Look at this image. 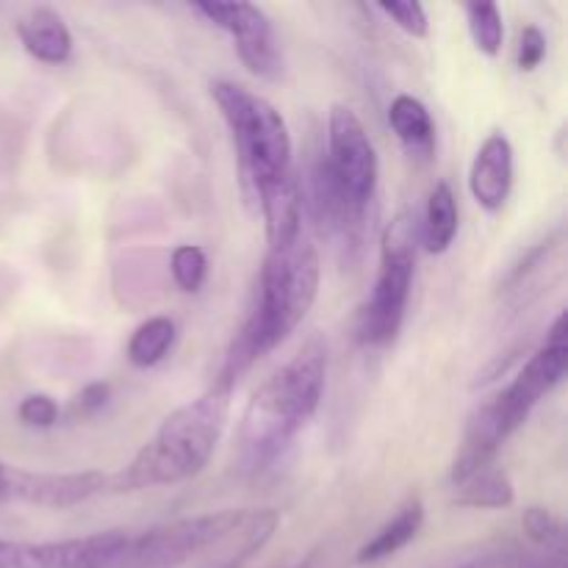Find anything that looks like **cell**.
I'll use <instances>...</instances> for the list:
<instances>
[{
    "label": "cell",
    "instance_id": "6da1fadb",
    "mask_svg": "<svg viewBox=\"0 0 568 568\" xmlns=\"http://www.w3.org/2000/svg\"><path fill=\"white\" fill-rule=\"evenodd\" d=\"M320 253L305 236L288 247L266 250L258 294L244 325L231 342L216 383L233 388L258 358L281 347L314 308L320 294Z\"/></svg>",
    "mask_w": 568,
    "mask_h": 568
},
{
    "label": "cell",
    "instance_id": "7a4b0ae2",
    "mask_svg": "<svg viewBox=\"0 0 568 568\" xmlns=\"http://www.w3.org/2000/svg\"><path fill=\"white\" fill-rule=\"evenodd\" d=\"M325 375V344L311 338L253 394L239 430V460L244 471L270 469L286 453L288 444L320 410Z\"/></svg>",
    "mask_w": 568,
    "mask_h": 568
},
{
    "label": "cell",
    "instance_id": "3957f363",
    "mask_svg": "<svg viewBox=\"0 0 568 568\" xmlns=\"http://www.w3.org/2000/svg\"><path fill=\"white\" fill-rule=\"evenodd\" d=\"M233 388L214 383L192 403L181 405L161 422L153 442L144 444L125 469L109 477V491L133 494L172 486L200 475L209 466L231 414Z\"/></svg>",
    "mask_w": 568,
    "mask_h": 568
},
{
    "label": "cell",
    "instance_id": "277c9868",
    "mask_svg": "<svg viewBox=\"0 0 568 568\" xmlns=\"http://www.w3.org/2000/svg\"><path fill=\"white\" fill-rule=\"evenodd\" d=\"M277 521L281 516L272 508H231L164 521L139 536H125L105 568H181L211 549H227L242 560L270 544Z\"/></svg>",
    "mask_w": 568,
    "mask_h": 568
},
{
    "label": "cell",
    "instance_id": "5b68a950",
    "mask_svg": "<svg viewBox=\"0 0 568 568\" xmlns=\"http://www.w3.org/2000/svg\"><path fill=\"white\" fill-rule=\"evenodd\" d=\"M568 372V333H566V314H560L552 322L547 333V342L541 344L536 355L521 366L516 381L508 388L488 399L486 405L475 410L469 419L466 436L460 442L458 455L453 460L449 480L464 483L477 471L494 466L499 447L519 430L532 414L538 403L547 397L552 388L564 383Z\"/></svg>",
    "mask_w": 568,
    "mask_h": 568
},
{
    "label": "cell",
    "instance_id": "8992f818",
    "mask_svg": "<svg viewBox=\"0 0 568 568\" xmlns=\"http://www.w3.org/2000/svg\"><path fill=\"white\" fill-rule=\"evenodd\" d=\"M211 98L231 131L239 175L250 197L258 200L297 172L292 133L270 100L233 81L211 83Z\"/></svg>",
    "mask_w": 568,
    "mask_h": 568
},
{
    "label": "cell",
    "instance_id": "52a82bcc",
    "mask_svg": "<svg viewBox=\"0 0 568 568\" xmlns=\"http://www.w3.org/2000/svg\"><path fill=\"white\" fill-rule=\"evenodd\" d=\"M419 242V222L410 211H403L388 222L381 242V270H377L375 288L358 322V338L366 347H388L397 342L410 300Z\"/></svg>",
    "mask_w": 568,
    "mask_h": 568
},
{
    "label": "cell",
    "instance_id": "ba28073f",
    "mask_svg": "<svg viewBox=\"0 0 568 568\" xmlns=\"http://www.w3.org/2000/svg\"><path fill=\"white\" fill-rule=\"evenodd\" d=\"M327 166L338 189L358 209L369 211L377 189V153L364 122L349 105L336 103L327 116Z\"/></svg>",
    "mask_w": 568,
    "mask_h": 568
},
{
    "label": "cell",
    "instance_id": "9c48e42d",
    "mask_svg": "<svg viewBox=\"0 0 568 568\" xmlns=\"http://www.w3.org/2000/svg\"><path fill=\"white\" fill-rule=\"evenodd\" d=\"M308 209L316 231L333 250L342 253V258L355 261L364 247V222L366 209H358L347 200V194L338 189L325 155L311 164L308 189H303V211Z\"/></svg>",
    "mask_w": 568,
    "mask_h": 568
},
{
    "label": "cell",
    "instance_id": "30bf717a",
    "mask_svg": "<svg viewBox=\"0 0 568 568\" xmlns=\"http://www.w3.org/2000/svg\"><path fill=\"white\" fill-rule=\"evenodd\" d=\"M192 11L203 14L216 28L227 31L236 42V53L242 64L253 75L275 81L283 72V55L277 48L275 28L264 14V9L253 3H192Z\"/></svg>",
    "mask_w": 568,
    "mask_h": 568
},
{
    "label": "cell",
    "instance_id": "8fae6325",
    "mask_svg": "<svg viewBox=\"0 0 568 568\" xmlns=\"http://www.w3.org/2000/svg\"><path fill=\"white\" fill-rule=\"evenodd\" d=\"M125 536L122 530H109L42 544L0 538V568H105L125 544Z\"/></svg>",
    "mask_w": 568,
    "mask_h": 568
},
{
    "label": "cell",
    "instance_id": "7c38bea8",
    "mask_svg": "<svg viewBox=\"0 0 568 568\" xmlns=\"http://www.w3.org/2000/svg\"><path fill=\"white\" fill-rule=\"evenodd\" d=\"M109 491L103 471H26L9 466L6 499L39 505V508H72Z\"/></svg>",
    "mask_w": 568,
    "mask_h": 568
},
{
    "label": "cell",
    "instance_id": "4fadbf2b",
    "mask_svg": "<svg viewBox=\"0 0 568 568\" xmlns=\"http://www.w3.org/2000/svg\"><path fill=\"white\" fill-rule=\"evenodd\" d=\"M514 189V144L503 131H494L477 150L469 170V192L488 214L503 211Z\"/></svg>",
    "mask_w": 568,
    "mask_h": 568
},
{
    "label": "cell",
    "instance_id": "5bb4252c",
    "mask_svg": "<svg viewBox=\"0 0 568 568\" xmlns=\"http://www.w3.org/2000/svg\"><path fill=\"white\" fill-rule=\"evenodd\" d=\"M22 48L42 64H64L72 55V33L64 17L50 6H37L14 22Z\"/></svg>",
    "mask_w": 568,
    "mask_h": 568
},
{
    "label": "cell",
    "instance_id": "9a60e30c",
    "mask_svg": "<svg viewBox=\"0 0 568 568\" xmlns=\"http://www.w3.org/2000/svg\"><path fill=\"white\" fill-rule=\"evenodd\" d=\"M422 525H425V505L419 497H410L364 547L355 555V564L358 566H375L383 560L394 558L399 549L408 547L416 536H419Z\"/></svg>",
    "mask_w": 568,
    "mask_h": 568
},
{
    "label": "cell",
    "instance_id": "2e32d148",
    "mask_svg": "<svg viewBox=\"0 0 568 568\" xmlns=\"http://www.w3.org/2000/svg\"><path fill=\"white\" fill-rule=\"evenodd\" d=\"M388 125L414 159H433V153H436V122L419 98L397 94L388 105Z\"/></svg>",
    "mask_w": 568,
    "mask_h": 568
},
{
    "label": "cell",
    "instance_id": "e0dca14e",
    "mask_svg": "<svg viewBox=\"0 0 568 568\" xmlns=\"http://www.w3.org/2000/svg\"><path fill=\"white\" fill-rule=\"evenodd\" d=\"M455 233H458V200L447 181H438L427 197L425 222L419 227L422 244L433 255L447 253L449 244L455 242Z\"/></svg>",
    "mask_w": 568,
    "mask_h": 568
},
{
    "label": "cell",
    "instance_id": "ac0fdd59",
    "mask_svg": "<svg viewBox=\"0 0 568 568\" xmlns=\"http://www.w3.org/2000/svg\"><path fill=\"white\" fill-rule=\"evenodd\" d=\"M455 488L453 503L458 508H477V510H503L516 503V488L508 471L488 466V469L477 471L469 480H464Z\"/></svg>",
    "mask_w": 568,
    "mask_h": 568
},
{
    "label": "cell",
    "instance_id": "d6986e66",
    "mask_svg": "<svg viewBox=\"0 0 568 568\" xmlns=\"http://www.w3.org/2000/svg\"><path fill=\"white\" fill-rule=\"evenodd\" d=\"M172 344H175V322L170 316H150L128 338L125 355L136 369H150L166 358Z\"/></svg>",
    "mask_w": 568,
    "mask_h": 568
},
{
    "label": "cell",
    "instance_id": "ffe728a7",
    "mask_svg": "<svg viewBox=\"0 0 568 568\" xmlns=\"http://www.w3.org/2000/svg\"><path fill=\"white\" fill-rule=\"evenodd\" d=\"M466 22H469V33L475 39V48L483 55L494 59L499 55L505 42V22L503 11L494 3H466Z\"/></svg>",
    "mask_w": 568,
    "mask_h": 568
},
{
    "label": "cell",
    "instance_id": "44dd1931",
    "mask_svg": "<svg viewBox=\"0 0 568 568\" xmlns=\"http://www.w3.org/2000/svg\"><path fill=\"white\" fill-rule=\"evenodd\" d=\"M170 272L172 281L181 292L197 294L203 288L205 275H209V258H205V250L197 244H181V247L172 250L170 258Z\"/></svg>",
    "mask_w": 568,
    "mask_h": 568
},
{
    "label": "cell",
    "instance_id": "7402d4cb",
    "mask_svg": "<svg viewBox=\"0 0 568 568\" xmlns=\"http://www.w3.org/2000/svg\"><path fill=\"white\" fill-rule=\"evenodd\" d=\"M521 527H525V536L544 552H564V525L552 510L532 505L521 514Z\"/></svg>",
    "mask_w": 568,
    "mask_h": 568
},
{
    "label": "cell",
    "instance_id": "603a6c76",
    "mask_svg": "<svg viewBox=\"0 0 568 568\" xmlns=\"http://www.w3.org/2000/svg\"><path fill=\"white\" fill-rule=\"evenodd\" d=\"M377 9L394 20V26L399 31H405L414 39H425L427 31H430V22H427V11L422 3H381Z\"/></svg>",
    "mask_w": 568,
    "mask_h": 568
},
{
    "label": "cell",
    "instance_id": "cb8c5ba5",
    "mask_svg": "<svg viewBox=\"0 0 568 568\" xmlns=\"http://www.w3.org/2000/svg\"><path fill=\"white\" fill-rule=\"evenodd\" d=\"M59 403L48 394H28L17 408V416L26 427H37V430H48L59 422Z\"/></svg>",
    "mask_w": 568,
    "mask_h": 568
},
{
    "label": "cell",
    "instance_id": "d4e9b609",
    "mask_svg": "<svg viewBox=\"0 0 568 568\" xmlns=\"http://www.w3.org/2000/svg\"><path fill=\"white\" fill-rule=\"evenodd\" d=\"M544 55H547V37L538 26H525L519 37V53H516V64L521 72H532L541 67Z\"/></svg>",
    "mask_w": 568,
    "mask_h": 568
},
{
    "label": "cell",
    "instance_id": "484cf974",
    "mask_svg": "<svg viewBox=\"0 0 568 568\" xmlns=\"http://www.w3.org/2000/svg\"><path fill=\"white\" fill-rule=\"evenodd\" d=\"M111 397V386L109 383H89V386L81 388L75 399L70 405V414L75 419H87V416H94Z\"/></svg>",
    "mask_w": 568,
    "mask_h": 568
},
{
    "label": "cell",
    "instance_id": "4316f807",
    "mask_svg": "<svg viewBox=\"0 0 568 568\" xmlns=\"http://www.w3.org/2000/svg\"><path fill=\"white\" fill-rule=\"evenodd\" d=\"M6 486H9V466L0 460V499H6Z\"/></svg>",
    "mask_w": 568,
    "mask_h": 568
},
{
    "label": "cell",
    "instance_id": "83f0119b",
    "mask_svg": "<svg viewBox=\"0 0 568 568\" xmlns=\"http://www.w3.org/2000/svg\"><path fill=\"white\" fill-rule=\"evenodd\" d=\"M464 568H488L486 564H471V566H464Z\"/></svg>",
    "mask_w": 568,
    "mask_h": 568
},
{
    "label": "cell",
    "instance_id": "f1b7e54d",
    "mask_svg": "<svg viewBox=\"0 0 568 568\" xmlns=\"http://www.w3.org/2000/svg\"><path fill=\"white\" fill-rule=\"evenodd\" d=\"M297 568H303V566H297Z\"/></svg>",
    "mask_w": 568,
    "mask_h": 568
},
{
    "label": "cell",
    "instance_id": "f546056e",
    "mask_svg": "<svg viewBox=\"0 0 568 568\" xmlns=\"http://www.w3.org/2000/svg\"><path fill=\"white\" fill-rule=\"evenodd\" d=\"M231 568H236V566H231Z\"/></svg>",
    "mask_w": 568,
    "mask_h": 568
}]
</instances>
